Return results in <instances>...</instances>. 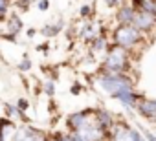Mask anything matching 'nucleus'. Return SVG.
I'll list each match as a JSON object with an SVG mask.
<instances>
[{
    "instance_id": "f257e3e1",
    "label": "nucleus",
    "mask_w": 156,
    "mask_h": 141,
    "mask_svg": "<svg viewBox=\"0 0 156 141\" xmlns=\"http://www.w3.org/2000/svg\"><path fill=\"white\" fill-rule=\"evenodd\" d=\"M110 42L118 44V46H121L125 50H129L134 55V51H141L147 46L149 39L140 29H136L132 24L130 26H118L116 24L114 29L110 31Z\"/></svg>"
},
{
    "instance_id": "f03ea898",
    "label": "nucleus",
    "mask_w": 156,
    "mask_h": 141,
    "mask_svg": "<svg viewBox=\"0 0 156 141\" xmlns=\"http://www.w3.org/2000/svg\"><path fill=\"white\" fill-rule=\"evenodd\" d=\"M132 57L134 55L129 50L110 42L99 70L110 72V74H130L132 72Z\"/></svg>"
},
{
    "instance_id": "7ed1b4c3",
    "label": "nucleus",
    "mask_w": 156,
    "mask_h": 141,
    "mask_svg": "<svg viewBox=\"0 0 156 141\" xmlns=\"http://www.w3.org/2000/svg\"><path fill=\"white\" fill-rule=\"evenodd\" d=\"M96 84L99 86L101 92L114 97L116 94H119L123 90H134L136 81L130 74H110V72L99 70L96 75Z\"/></svg>"
},
{
    "instance_id": "20e7f679",
    "label": "nucleus",
    "mask_w": 156,
    "mask_h": 141,
    "mask_svg": "<svg viewBox=\"0 0 156 141\" xmlns=\"http://www.w3.org/2000/svg\"><path fill=\"white\" fill-rule=\"evenodd\" d=\"M94 123V108H85V110H77L68 114L66 117V128L70 132H79L85 126Z\"/></svg>"
},
{
    "instance_id": "39448f33",
    "label": "nucleus",
    "mask_w": 156,
    "mask_h": 141,
    "mask_svg": "<svg viewBox=\"0 0 156 141\" xmlns=\"http://www.w3.org/2000/svg\"><path fill=\"white\" fill-rule=\"evenodd\" d=\"M48 136L42 128L31 126V125H19L17 132L13 136V141H48Z\"/></svg>"
},
{
    "instance_id": "423d86ee",
    "label": "nucleus",
    "mask_w": 156,
    "mask_h": 141,
    "mask_svg": "<svg viewBox=\"0 0 156 141\" xmlns=\"http://www.w3.org/2000/svg\"><path fill=\"white\" fill-rule=\"evenodd\" d=\"M107 141H134V126L127 121H118L112 130H108Z\"/></svg>"
},
{
    "instance_id": "0eeeda50",
    "label": "nucleus",
    "mask_w": 156,
    "mask_h": 141,
    "mask_svg": "<svg viewBox=\"0 0 156 141\" xmlns=\"http://www.w3.org/2000/svg\"><path fill=\"white\" fill-rule=\"evenodd\" d=\"M136 9L127 2V4H121L118 9H116V15H114V20L118 26H130L136 19Z\"/></svg>"
},
{
    "instance_id": "6e6552de",
    "label": "nucleus",
    "mask_w": 156,
    "mask_h": 141,
    "mask_svg": "<svg viewBox=\"0 0 156 141\" xmlns=\"http://www.w3.org/2000/svg\"><path fill=\"white\" fill-rule=\"evenodd\" d=\"M112 99L119 101L127 110H136V105L143 99V95H141V94H138L136 90H123V92L116 94Z\"/></svg>"
},
{
    "instance_id": "1a4fd4ad",
    "label": "nucleus",
    "mask_w": 156,
    "mask_h": 141,
    "mask_svg": "<svg viewBox=\"0 0 156 141\" xmlns=\"http://www.w3.org/2000/svg\"><path fill=\"white\" fill-rule=\"evenodd\" d=\"M94 119H96V123L103 128V130H112V126L118 123L116 121V115L110 112V110H107V108H94Z\"/></svg>"
},
{
    "instance_id": "9d476101",
    "label": "nucleus",
    "mask_w": 156,
    "mask_h": 141,
    "mask_svg": "<svg viewBox=\"0 0 156 141\" xmlns=\"http://www.w3.org/2000/svg\"><path fill=\"white\" fill-rule=\"evenodd\" d=\"M136 112H138L143 119L156 123V99H147V97H143V99L136 105Z\"/></svg>"
},
{
    "instance_id": "9b49d317",
    "label": "nucleus",
    "mask_w": 156,
    "mask_h": 141,
    "mask_svg": "<svg viewBox=\"0 0 156 141\" xmlns=\"http://www.w3.org/2000/svg\"><path fill=\"white\" fill-rule=\"evenodd\" d=\"M99 35V22H94V20H85L83 26L79 28V31H77V37L83 39L85 42H92L96 37Z\"/></svg>"
},
{
    "instance_id": "f8f14e48",
    "label": "nucleus",
    "mask_w": 156,
    "mask_h": 141,
    "mask_svg": "<svg viewBox=\"0 0 156 141\" xmlns=\"http://www.w3.org/2000/svg\"><path fill=\"white\" fill-rule=\"evenodd\" d=\"M62 29H64V20L59 19L57 22H48V24H44V26L41 28V35H42L46 40H50V39L57 37Z\"/></svg>"
},
{
    "instance_id": "ddd939ff",
    "label": "nucleus",
    "mask_w": 156,
    "mask_h": 141,
    "mask_svg": "<svg viewBox=\"0 0 156 141\" xmlns=\"http://www.w3.org/2000/svg\"><path fill=\"white\" fill-rule=\"evenodd\" d=\"M88 46H90V53H92V55H94V53H107V50H108V46H110L108 35H107V33H99Z\"/></svg>"
},
{
    "instance_id": "4468645a",
    "label": "nucleus",
    "mask_w": 156,
    "mask_h": 141,
    "mask_svg": "<svg viewBox=\"0 0 156 141\" xmlns=\"http://www.w3.org/2000/svg\"><path fill=\"white\" fill-rule=\"evenodd\" d=\"M22 29H24V22H22L20 15L19 13H9L8 20H6V31L11 33V35H19Z\"/></svg>"
},
{
    "instance_id": "2eb2a0df",
    "label": "nucleus",
    "mask_w": 156,
    "mask_h": 141,
    "mask_svg": "<svg viewBox=\"0 0 156 141\" xmlns=\"http://www.w3.org/2000/svg\"><path fill=\"white\" fill-rule=\"evenodd\" d=\"M4 115L9 117V119H20V121H26V114L17 106V105H11V103H6L4 105Z\"/></svg>"
},
{
    "instance_id": "dca6fc26",
    "label": "nucleus",
    "mask_w": 156,
    "mask_h": 141,
    "mask_svg": "<svg viewBox=\"0 0 156 141\" xmlns=\"http://www.w3.org/2000/svg\"><path fill=\"white\" fill-rule=\"evenodd\" d=\"M55 90H57V84H55L53 79H46V81L42 83V92H44V95H46L48 99H53Z\"/></svg>"
},
{
    "instance_id": "f3484780",
    "label": "nucleus",
    "mask_w": 156,
    "mask_h": 141,
    "mask_svg": "<svg viewBox=\"0 0 156 141\" xmlns=\"http://www.w3.org/2000/svg\"><path fill=\"white\" fill-rule=\"evenodd\" d=\"M48 141H73L72 132H53L48 136Z\"/></svg>"
},
{
    "instance_id": "a211bd4d",
    "label": "nucleus",
    "mask_w": 156,
    "mask_h": 141,
    "mask_svg": "<svg viewBox=\"0 0 156 141\" xmlns=\"http://www.w3.org/2000/svg\"><path fill=\"white\" fill-rule=\"evenodd\" d=\"M92 15H94V6L92 4H83L81 8H79V17L83 19V20H92Z\"/></svg>"
},
{
    "instance_id": "6ab92c4d",
    "label": "nucleus",
    "mask_w": 156,
    "mask_h": 141,
    "mask_svg": "<svg viewBox=\"0 0 156 141\" xmlns=\"http://www.w3.org/2000/svg\"><path fill=\"white\" fill-rule=\"evenodd\" d=\"M31 59H30V55L28 53H24L22 55V59H20V62H19V72H30V70H31Z\"/></svg>"
},
{
    "instance_id": "aec40b11",
    "label": "nucleus",
    "mask_w": 156,
    "mask_h": 141,
    "mask_svg": "<svg viewBox=\"0 0 156 141\" xmlns=\"http://www.w3.org/2000/svg\"><path fill=\"white\" fill-rule=\"evenodd\" d=\"M141 11H145V13H149V15H154V17H156V2H154V0H145Z\"/></svg>"
},
{
    "instance_id": "412c9836",
    "label": "nucleus",
    "mask_w": 156,
    "mask_h": 141,
    "mask_svg": "<svg viewBox=\"0 0 156 141\" xmlns=\"http://www.w3.org/2000/svg\"><path fill=\"white\" fill-rule=\"evenodd\" d=\"M138 128H140V132L143 134L145 141H156V134H154V130H149V128H145L143 125H138Z\"/></svg>"
},
{
    "instance_id": "4be33fe9",
    "label": "nucleus",
    "mask_w": 156,
    "mask_h": 141,
    "mask_svg": "<svg viewBox=\"0 0 156 141\" xmlns=\"http://www.w3.org/2000/svg\"><path fill=\"white\" fill-rule=\"evenodd\" d=\"M19 13H28L30 11V6H31V0H17L15 2Z\"/></svg>"
},
{
    "instance_id": "5701e85b",
    "label": "nucleus",
    "mask_w": 156,
    "mask_h": 141,
    "mask_svg": "<svg viewBox=\"0 0 156 141\" xmlns=\"http://www.w3.org/2000/svg\"><path fill=\"white\" fill-rule=\"evenodd\" d=\"M83 90H85V86L81 84V81H73L72 86H70V94H72V95H79Z\"/></svg>"
},
{
    "instance_id": "b1692460",
    "label": "nucleus",
    "mask_w": 156,
    "mask_h": 141,
    "mask_svg": "<svg viewBox=\"0 0 156 141\" xmlns=\"http://www.w3.org/2000/svg\"><path fill=\"white\" fill-rule=\"evenodd\" d=\"M15 105H17V106H19V108H20V110H22V112H24V114H26V112H28V110H30V101H28V99H26V97H19V99H17V103H15Z\"/></svg>"
},
{
    "instance_id": "393cba45",
    "label": "nucleus",
    "mask_w": 156,
    "mask_h": 141,
    "mask_svg": "<svg viewBox=\"0 0 156 141\" xmlns=\"http://www.w3.org/2000/svg\"><path fill=\"white\" fill-rule=\"evenodd\" d=\"M37 9L39 11H48L50 9V0H37Z\"/></svg>"
},
{
    "instance_id": "a878e982",
    "label": "nucleus",
    "mask_w": 156,
    "mask_h": 141,
    "mask_svg": "<svg viewBox=\"0 0 156 141\" xmlns=\"http://www.w3.org/2000/svg\"><path fill=\"white\" fill-rule=\"evenodd\" d=\"M103 2H105V6H107V8H110V9H118V8L121 6L119 0H103Z\"/></svg>"
},
{
    "instance_id": "bb28decb",
    "label": "nucleus",
    "mask_w": 156,
    "mask_h": 141,
    "mask_svg": "<svg viewBox=\"0 0 156 141\" xmlns=\"http://www.w3.org/2000/svg\"><path fill=\"white\" fill-rule=\"evenodd\" d=\"M143 2L145 0H129V4L136 9V11H141V8H143Z\"/></svg>"
},
{
    "instance_id": "cd10ccee",
    "label": "nucleus",
    "mask_w": 156,
    "mask_h": 141,
    "mask_svg": "<svg viewBox=\"0 0 156 141\" xmlns=\"http://www.w3.org/2000/svg\"><path fill=\"white\" fill-rule=\"evenodd\" d=\"M0 39H2V40H8V42H17V35H11V33H8V31H4L2 35H0Z\"/></svg>"
},
{
    "instance_id": "c85d7f7f",
    "label": "nucleus",
    "mask_w": 156,
    "mask_h": 141,
    "mask_svg": "<svg viewBox=\"0 0 156 141\" xmlns=\"http://www.w3.org/2000/svg\"><path fill=\"white\" fill-rule=\"evenodd\" d=\"M37 51H41V53H48V51H50V42L46 40V42L39 44V46H37Z\"/></svg>"
},
{
    "instance_id": "c756f323",
    "label": "nucleus",
    "mask_w": 156,
    "mask_h": 141,
    "mask_svg": "<svg viewBox=\"0 0 156 141\" xmlns=\"http://www.w3.org/2000/svg\"><path fill=\"white\" fill-rule=\"evenodd\" d=\"M37 33H39V31H37L35 28H28V29H26V37H28V39H33V37H37Z\"/></svg>"
},
{
    "instance_id": "7c9ffc66",
    "label": "nucleus",
    "mask_w": 156,
    "mask_h": 141,
    "mask_svg": "<svg viewBox=\"0 0 156 141\" xmlns=\"http://www.w3.org/2000/svg\"><path fill=\"white\" fill-rule=\"evenodd\" d=\"M13 4V0H0V8H4V9H9Z\"/></svg>"
},
{
    "instance_id": "2f4dec72",
    "label": "nucleus",
    "mask_w": 156,
    "mask_h": 141,
    "mask_svg": "<svg viewBox=\"0 0 156 141\" xmlns=\"http://www.w3.org/2000/svg\"><path fill=\"white\" fill-rule=\"evenodd\" d=\"M119 2H121V4H127V2H129V0H119Z\"/></svg>"
},
{
    "instance_id": "473e14b6",
    "label": "nucleus",
    "mask_w": 156,
    "mask_h": 141,
    "mask_svg": "<svg viewBox=\"0 0 156 141\" xmlns=\"http://www.w3.org/2000/svg\"><path fill=\"white\" fill-rule=\"evenodd\" d=\"M87 2H94V0H87Z\"/></svg>"
},
{
    "instance_id": "72a5a7b5",
    "label": "nucleus",
    "mask_w": 156,
    "mask_h": 141,
    "mask_svg": "<svg viewBox=\"0 0 156 141\" xmlns=\"http://www.w3.org/2000/svg\"><path fill=\"white\" fill-rule=\"evenodd\" d=\"M154 134H156V128H154Z\"/></svg>"
},
{
    "instance_id": "f704fd0d",
    "label": "nucleus",
    "mask_w": 156,
    "mask_h": 141,
    "mask_svg": "<svg viewBox=\"0 0 156 141\" xmlns=\"http://www.w3.org/2000/svg\"><path fill=\"white\" fill-rule=\"evenodd\" d=\"M154 2H156V0H154Z\"/></svg>"
}]
</instances>
